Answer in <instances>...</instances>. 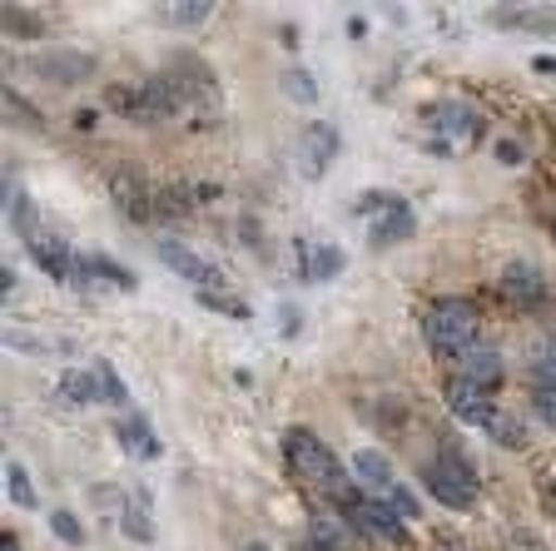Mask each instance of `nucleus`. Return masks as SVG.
I'll use <instances>...</instances> for the list:
<instances>
[{"instance_id":"obj_17","label":"nucleus","mask_w":556,"mask_h":551,"mask_svg":"<svg viewBox=\"0 0 556 551\" xmlns=\"http://www.w3.org/2000/svg\"><path fill=\"white\" fill-rule=\"evenodd\" d=\"M5 483H11V502L15 506H35V487H30V477H25L21 462H11V467H5Z\"/></svg>"},{"instance_id":"obj_28","label":"nucleus","mask_w":556,"mask_h":551,"mask_svg":"<svg viewBox=\"0 0 556 551\" xmlns=\"http://www.w3.org/2000/svg\"><path fill=\"white\" fill-rule=\"evenodd\" d=\"M303 551H338V547H333V541H308Z\"/></svg>"},{"instance_id":"obj_8","label":"nucleus","mask_w":556,"mask_h":551,"mask_svg":"<svg viewBox=\"0 0 556 551\" xmlns=\"http://www.w3.org/2000/svg\"><path fill=\"white\" fill-rule=\"evenodd\" d=\"M30 70L40 75V80H50V85H75V80H85V75L94 70V60L80 55V50H50V55H40Z\"/></svg>"},{"instance_id":"obj_15","label":"nucleus","mask_w":556,"mask_h":551,"mask_svg":"<svg viewBox=\"0 0 556 551\" xmlns=\"http://www.w3.org/2000/svg\"><path fill=\"white\" fill-rule=\"evenodd\" d=\"M358 517L368 522V527H378L382 537H403V531H407V522L397 517L393 506H382V502H363V506H358Z\"/></svg>"},{"instance_id":"obj_11","label":"nucleus","mask_w":556,"mask_h":551,"mask_svg":"<svg viewBox=\"0 0 556 551\" xmlns=\"http://www.w3.org/2000/svg\"><path fill=\"white\" fill-rule=\"evenodd\" d=\"M502 293H507L511 303H542L546 299V278L536 274L532 264H507V274H502Z\"/></svg>"},{"instance_id":"obj_26","label":"nucleus","mask_w":556,"mask_h":551,"mask_svg":"<svg viewBox=\"0 0 556 551\" xmlns=\"http://www.w3.org/2000/svg\"><path fill=\"white\" fill-rule=\"evenodd\" d=\"M497 160H502V164H521L527 154H521L517 145H511V139H502V145H497Z\"/></svg>"},{"instance_id":"obj_4","label":"nucleus","mask_w":556,"mask_h":551,"mask_svg":"<svg viewBox=\"0 0 556 551\" xmlns=\"http://www.w3.org/2000/svg\"><path fill=\"white\" fill-rule=\"evenodd\" d=\"M358 214L372 224V249H393V243L413 239V229H417L413 204L388 195V189H368V195L358 199Z\"/></svg>"},{"instance_id":"obj_9","label":"nucleus","mask_w":556,"mask_h":551,"mask_svg":"<svg viewBox=\"0 0 556 551\" xmlns=\"http://www.w3.org/2000/svg\"><path fill=\"white\" fill-rule=\"evenodd\" d=\"M457 363H463V383H472V388H497L502 383V353L497 348L477 343V348H467Z\"/></svg>"},{"instance_id":"obj_7","label":"nucleus","mask_w":556,"mask_h":551,"mask_svg":"<svg viewBox=\"0 0 556 551\" xmlns=\"http://www.w3.org/2000/svg\"><path fill=\"white\" fill-rule=\"evenodd\" d=\"M333 154H338V129L333 125H308L303 129V139H299V170L308 174V179H318V174L333 164Z\"/></svg>"},{"instance_id":"obj_6","label":"nucleus","mask_w":556,"mask_h":551,"mask_svg":"<svg viewBox=\"0 0 556 551\" xmlns=\"http://www.w3.org/2000/svg\"><path fill=\"white\" fill-rule=\"evenodd\" d=\"M160 259H164V264H169L179 278H189L199 293H204V288H219V284H224L219 268L208 264L204 253L189 249V243H179V239H160Z\"/></svg>"},{"instance_id":"obj_21","label":"nucleus","mask_w":556,"mask_h":551,"mask_svg":"<svg viewBox=\"0 0 556 551\" xmlns=\"http://www.w3.org/2000/svg\"><path fill=\"white\" fill-rule=\"evenodd\" d=\"M164 15H169L174 25H204L208 15H214V5H169Z\"/></svg>"},{"instance_id":"obj_24","label":"nucleus","mask_w":556,"mask_h":551,"mask_svg":"<svg viewBox=\"0 0 556 551\" xmlns=\"http://www.w3.org/2000/svg\"><path fill=\"white\" fill-rule=\"evenodd\" d=\"M100 378H104V402H115V408H125V383L115 378V367L100 363Z\"/></svg>"},{"instance_id":"obj_18","label":"nucleus","mask_w":556,"mask_h":551,"mask_svg":"<svg viewBox=\"0 0 556 551\" xmlns=\"http://www.w3.org/2000/svg\"><path fill=\"white\" fill-rule=\"evenodd\" d=\"M199 299L208 303V309H219L224 318H249V303H239V299H229V293H219V288H204Z\"/></svg>"},{"instance_id":"obj_19","label":"nucleus","mask_w":556,"mask_h":551,"mask_svg":"<svg viewBox=\"0 0 556 551\" xmlns=\"http://www.w3.org/2000/svg\"><path fill=\"white\" fill-rule=\"evenodd\" d=\"M532 408H536V417H542V423L556 427V383H536V388H532Z\"/></svg>"},{"instance_id":"obj_29","label":"nucleus","mask_w":556,"mask_h":551,"mask_svg":"<svg viewBox=\"0 0 556 551\" xmlns=\"http://www.w3.org/2000/svg\"><path fill=\"white\" fill-rule=\"evenodd\" d=\"M0 551H21V547H15V541H11V537H5V541H0Z\"/></svg>"},{"instance_id":"obj_12","label":"nucleus","mask_w":556,"mask_h":551,"mask_svg":"<svg viewBox=\"0 0 556 551\" xmlns=\"http://www.w3.org/2000/svg\"><path fill=\"white\" fill-rule=\"evenodd\" d=\"M60 392H65V402H75V408L104 402V378H100V367H70L65 378H60Z\"/></svg>"},{"instance_id":"obj_30","label":"nucleus","mask_w":556,"mask_h":551,"mask_svg":"<svg viewBox=\"0 0 556 551\" xmlns=\"http://www.w3.org/2000/svg\"><path fill=\"white\" fill-rule=\"evenodd\" d=\"M243 551H268V547H264V541H254V547H243Z\"/></svg>"},{"instance_id":"obj_10","label":"nucleus","mask_w":556,"mask_h":551,"mask_svg":"<svg viewBox=\"0 0 556 551\" xmlns=\"http://www.w3.org/2000/svg\"><path fill=\"white\" fill-rule=\"evenodd\" d=\"M299 274L303 278H338L343 274V249L338 243H299Z\"/></svg>"},{"instance_id":"obj_16","label":"nucleus","mask_w":556,"mask_h":551,"mask_svg":"<svg viewBox=\"0 0 556 551\" xmlns=\"http://www.w3.org/2000/svg\"><path fill=\"white\" fill-rule=\"evenodd\" d=\"M438 125L457 129V135H482V115L467 110V104H447V110H438Z\"/></svg>"},{"instance_id":"obj_23","label":"nucleus","mask_w":556,"mask_h":551,"mask_svg":"<svg viewBox=\"0 0 556 551\" xmlns=\"http://www.w3.org/2000/svg\"><path fill=\"white\" fill-rule=\"evenodd\" d=\"M532 367H536V373H542V383H556V338H552V343H542V348H536Z\"/></svg>"},{"instance_id":"obj_14","label":"nucleus","mask_w":556,"mask_h":551,"mask_svg":"<svg viewBox=\"0 0 556 551\" xmlns=\"http://www.w3.org/2000/svg\"><path fill=\"white\" fill-rule=\"evenodd\" d=\"M115 437H119V448H129V452H139V458H160V442L150 437V423L144 417H119V427H115Z\"/></svg>"},{"instance_id":"obj_25","label":"nucleus","mask_w":556,"mask_h":551,"mask_svg":"<svg viewBox=\"0 0 556 551\" xmlns=\"http://www.w3.org/2000/svg\"><path fill=\"white\" fill-rule=\"evenodd\" d=\"M289 90L299 95V100H313V80L303 75V70H289Z\"/></svg>"},{"instance_id":"obj_22","label":"nucleus","mask_w":556,"mask_h":551,"mask_svg":"<svg viewBox=\"0 0 556 551\" xmlns=\"http://www.w3.org/2000/svg\"><path fill=\"white\" fill-rule=\"evenodd\" d=\"M388 506H393V512H397V517H403V522H413V517H417V497L407 492L403 483H397L393 492H388Z\"/></svg>"},{"instance_id":"obj_5","label":"nucleus","mask_w":556,"mask_h":551,"mask_svg":"<svg viewBox=\"0 0 556 551\" xmlns=\"http://www.w3.org/2000/svg\"><path fill=\"white\" fill-rule=\"evenodd\" d=\"M422 483H428V492L438 497L442 506H452V512H467V506L477 502V472L463 452H442V458H432L428 472H422Z\"/></svg>"},{"instance_id":"obj_20","label":"nucleus","mask_w":556,"mask_h":551,"mask_svg":"<svg viewBox=\"0 0 556 551\" xmlns=\"http://www.w3.org/2000/svg\"><path fill=\"white\" fill-rule=\"evenodd\" d=\"M50 527H55V537L70 541V547H75V541H85V527L70 517V512H50Z\"/></svg>"},{"instance_id":"obj_13","label":"nucleus","mask_w":556,"mask_h":551,"mask_svg":"<svg viewBox=\"0 0 556 551\" xmlns=\"http://www.w3.org/2000/svg\"><path fill=\"white\" fill-rule=\"evenodd\" d=\"M353 477H358L363 487H372V492H393V487H397L393 462L382 458L378 448H363L358 458H353Z\"/></svg>"},{"instance_id":"obj_1","label":"nucleus","mask_w":556,"mask_h":551,"mask_svg":"<svg viewBox=\"0 0 556 551\" xmlns=\"http://www.w3.org/2000/svg\"><path fill=\"white\" fill-rule=\"evenodd\" d=\"M283 458H289V467L299 472L308 487L338 497V502H348V497H353V477L343 472L338 452L324 448V437H313L308 427H293V433L283 437Z\"/></svg>"},{"instance_id":"obj_2","label":"nucleus","mask_w":556,"mask_h":551,"mask_svg":"<svg viewBox=\"0 0 556 551\" xmlns=\"http://www.w3.org/2000/svg\"><path fill=\"white\" fill-rule=\"evenodd\" d=\"M442 398H447V408L463 423H472V427H482L492 442H502V448H521L527 437H521V427H517V417L511 413H502L497 402L486 398V388H472V383H463V378H452L447 388H442Z\"/></svg>"},{"instance_id":"obj_27","label":"nucleus","mask_w":556,"mask_h":551,"mask_svg":"<svg viewBox=\"0 0 556 551\" xmlns=\"http://www.w3.org/2000/svg\"><path fill=\"white\" fill-rule=\"evenodd\" d=\"M125 531H129V537H150V522H139V517H129V512H125Z\"/></svg>"},{"instance_id":"obj_3","label":"nucleus","mask_w":556,"mask_h":551,"mask_svg":"<svg viewBox=\"0 0 556 551\" xmlns=\"http://www.w3.org/2000/svg\"><path fill=\"white\" fill-rule=\"evenodd\" d=\"M422 338L438 358H463L477 348V309L467 299H438L422 313Z\"/></svg>"}]
</instances>
